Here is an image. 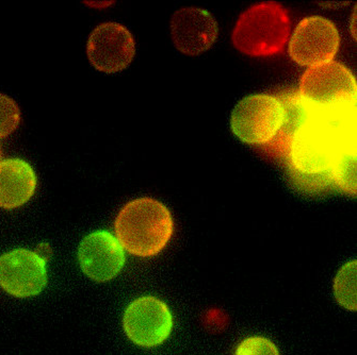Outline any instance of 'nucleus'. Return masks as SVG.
Instances as JSON below:
<instances>
[{
    "label": "nucleus",
    "instance_id": "obj_9",
    "mask_svg": "<svg viewBox=\"0 0 357 355\" xmlns=\"http://www.w3.org/2000/svg\"><path fill=\"white\" fill-rule=\"evenodd\" d=\"M135 52L134 36L121 24H102L89 38V58L93 65L102 72L124 70L134 58Z\"/></svg>",
    "mask_w": 357,
    "mask_h": 355
},
{
    "label": "nucleus",
    "instance_id": "obj_12",
    "mask_svg": "<svg viewBox=\"0 0 357 355\" xmlns=\"http://www.w3.org/2000/svg\"><path fill=\"white\" fill-rule=\"evenodd\" d=\"M32 167L21 159L0 162V207L14 209L29 200L36 189Z\"/></svg>",
    "mask_w": 357,
    "mask_h": 355
},
{
    "label": "nucleus",
    "instance_id": "obj_8",
    "mask_svg": "<svg viewBox=\"0 0 357 355\" xmlns=\"http://www.w3.org/2000/svg\"><path fill=\"white\" fill-rule=\"evenodd\" d=\"M47 280L45 260L38 252L18 249L0 258V286L15 297L36 296Z\"/></svg>",
    "mask_w": 357,
    "mask_h": 355
},
{
    "label": "nucleus",
    "instance_id": "obj_10",
    "mask_svg": "<svg viewBox=\"0 0 357 355\" xmlns=\"http://www.w3.org/2000/svg\"><path fill=\"white\" fill-rule=\"evenodd\" d=\"M170 32L173 43L179 52L188 56H197L215 43L218 24L206 10L197 7L181 8L171 18Z\"/></svg>",
    "mask_w": 357,
    "mask_h": 355
},
{
    "label": "nucleus",
    "instance_id": "obj_4",
    "mask_svg": "<svg viewBox=\"0 0 357 355\" xmlns=\"http://www.w3.org/2000/svg\"><path fill=\"white\" fill-rule=\"evenodd\" d=\"M356 78L340 62L312 66L301 79L298 98L306 108L322 114L356 110Z\"/></svg>",
    "mask_w": 357,
    "mask_h": 355
},
{
    "label": "nucleus",
    "instance_id": "obj_5",
    "mask_svg": "<svg viewBox=\"0 0 357 355\" xmlns=\"http://www.w3.org/2000/svg\"><path fill=\"white\" fill-rule=\"evenodd\" d=\"M286 106L278 97L255 94L240 100L231 115V129L242 142L267 145L285 127Z\"/></svg>",
    "mask_w": 357,
    "mask_h": 355
},
{
    "label": "nucleus",
    "instance_id": "obj_17",
    "mask_svg": "<svg viewBox=\"0 0 357 355\" xmlns=\"http://www.w3.org/2000/svg\"><path fill=\"white\" fill-rule=\"evenodd\" d=\"M0 157H1V149H0Z\"/></svg>",
    "mask_w": 357,
    "mask_h": 355
},
{
    "label": "nucleus",
    "instance_id": "obj_1",
    "mask_svg": "<svg viewBox=\"0 0 357 355\" xmlns=\"http://www.w3.org/2000/svg\"><path fill=\"white\" fill-rule=\"evenodd\" d=\"M291 124L288 160L300 175L330 173L344 150L356 149V110L322 114L303 104Z\"/></svg>",
    "mask_w": 357,
    "mask_h": 355
},
{
    "label": "nucleus",
    "instance_id": "obj_7",
    "mask_svg": "<svg viewBox=\"0 0 357 355\" xmlns=\"http://www.w3.org/2000/svg\"><path fill=\"white\" fill-rule=\"evenodd\" d=\"M124 329L135 344L158 346L167 340L173 326L172 314L167 304L154 297L135 300L124 315Z\"/></svg>",
    "mask_w": 357,
    "mask_h": 355
},
{
    "label": "nucleus",
    "instance_id": "obj_3",
    "mask_svg": "<svg viewBox=\"0 0 357 355\" xmlns=\"http://www.w3.org/2000/svg\"><path fill=\"white\" fill-rule=\"evenodd\" d=\"M289 30L287 10L275 1H264L241 14L231 38L235 47L243 54L269 56L283 52Z\"/></svg>",
    "mask_w": 357,
    "mask_h": 355
},
{
    "label": "nucleus",
    "instance_id": "obj_6",
    "mask_svg": "<svg viewBox=\"0 0 357 355\" xmlns=\"http://www.w3.org/2000/svg\"><path fill=\"white\" fill-rule=\"evenodd\" d=\"M340 45V32L333 22L322 16H308L294 29L289 54L296 63L312 68L333 61Z\"/></svg>",
    "mask_w": 357,
    "mask_h": 355
},
{
    "label": "nucleus",
    "instance_id": "obj_14",
    "mask_svg": "<svg viewBox=\"0 0 357 355\" xmlns=\"http://www.w3.org/2000/svg\"><path fill=\"white\" fill-rule=\"evenodd\" d=\"M336 299L348 310H356V262H349L337 274L334 283Z\"/></svg>",
    "mask_w": 357,
    "mask_h": 355
},
{
    "label": "nucleus",
    "instance_id": "obj_2",
    "mask_svg": "<svg viewBox=\"0 0 357 355\" xmlns=\"http://www.w3.org/2000/svg\"><path fill=\"white\" fill-rule=\"evenodd\" d=\"M174 221L160 201L139 198L127 203L118 215L116 232L123 248L139 256L158 254L170 242Z\"/></svg>",
    "mask_w": 357,
    "mask_h": 355
},
{
    "label": "nucleus",
    "instance_id": "obj_16",
    "mask_svg": "<svg viewBox=\"0 0 357 355\" xmlns=\"http://www.w3.org/2000/svg\"><path fill=\"white\" fill-rule=\"evenodd\" d=\"M236 355H280L273 342L265 338H250L243 340Z\"/></svg>",
    "mask_w": 357,
    "mask_h": 355
},
{
    "label": "nucleus",
    "instance_id": "obj_15",
    "mask_svg": "<svg viewBox=\"0 0 357 355\" xmlns=\"http://www.w3.org/2000/svg\"><path fill=\"white\" fill-rule=\"evenodd\" d=\"M20 123V109L7 95L0 93V136L11 133Z\"/></svg>",
    "mask_w": 357,
    "mask_h": 355
},
{
    "label": "nucleus",
    "instance_id": "obj_11",
    "mask_svg": "<svg viewBox=\"0 0 357 355\" xmlns=\"http://www.w3.org/2000/svg\"><path fill=\"white\" fill-rule=\"evenodd\" d=\"M78 259L82 269L90 279L98 282L114 279L125 262L122 245L112 234L96 231L80 244Z\"/></svg>",
    "mask_w": 357,
    "mask_h": 355
},
{
    "label": "nucleus",
    "instance_id": "obj_13",
    "mask_svg": "<svg viewBox=\"0 0 357 355\" xmlns=\"http://www.w3.org/2000/svg\"><path fill=\"white\" fill-rule=\"evenodd\" d=\"M337 187L348 194H356V149L344 150L331 169Z\"/></svg>",
    "mask_w": 357,
    "mask_h": 355
}]
</instances>
